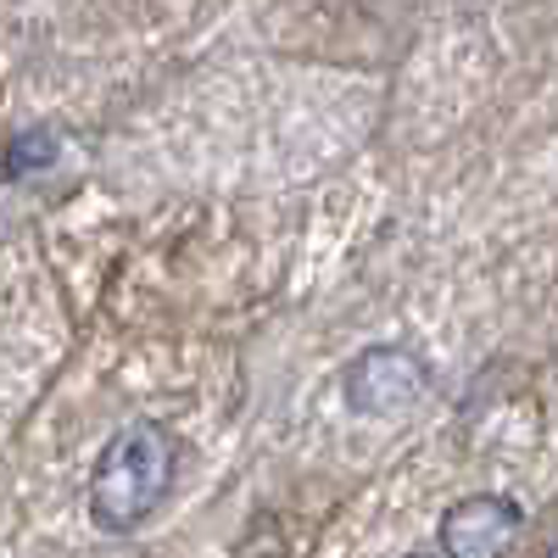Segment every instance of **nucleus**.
I'll return each instance as SVG.
<instances>
[{"label":"nucleus","mask_w":558,"mask_h":558,"mask_svg":"<svg viewBox=\"0 0 558 558\" xmlns=\"http://www.w3.org/2000/svg\"><path fill=\"white\" fill-rule=\"evenodd\" d=\"M173 463H179V447L157 418L123 425L101 447L96 470H89V525L107 531V536L146 525L173 486Z\"/></svg>","instance_id":"f257e3e1"},{"label":"nucleus","mask_w":558,"mask_h":558,"mask_svg":"<svg viewBox=\"0 0 558 558\" xmlns=\"http://www.w3.org/2000/svg\"><path fill=\"white\" fill-rule=\"evenodd\" d=\"M341 391L357 413L391 418V413H408L430 391V363L408 347H368V352H357V363H347Z\"/></svg>","instance_id":"f03ea898"},{"label":"nucleus","mask_w":558,"mask_h":558,"mask_svg":"<svg viewBox=\"0 0 558 558\" xmlns=\"http://www.w3.org/2000/svg\"><path fill=\"white\" fill-rule=\"evenodd\" d=\"M520 502H508L497 492H481V497H463L441 514V558H508L520 542Z\"/></svg>","instance_id":"7ed1b4c3"},{"label":"nucleus","mask_w":558,"mask_h":558,"mask_svg":"<svg viewBox=\"0 0 558 558\" xmlns=\"http://www.w3.org/2000/svg\"><path fill=\"white\" fill-rule=\"evenodd\" d=\"M57 162V134L51 129H23L12 134L7 157H0V168H7V179H28V173H45Z\"/></svg>","instance_id":"20e7f679"},{"label":"nucleus","mask_w":558,"mask_h":558,"mask_svg":"<svg viewBox=\"0 0 558 558\" xmlns=\"http://www.w3.org/2000/svg\"><path fill=\"white\" fill-rule=\"evenodd\" d=\"M408 558H441V553H408Z\"/></svg>","instance_id":"39448f33"},{"label":"nucleus","mask_w":558,"mask_h":558,"mask_svg":"<svg viewBox=\"0 0 558 558\" xmlns=\"http://www.w3.org/2000/svg\"><path fill=\"white\" fill-rule=\"evenodd\" d=\"M547 558H558V547H553V553H547Z\"/></svg>","instance_id":"423d86ee"}]
</instances>
